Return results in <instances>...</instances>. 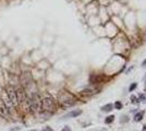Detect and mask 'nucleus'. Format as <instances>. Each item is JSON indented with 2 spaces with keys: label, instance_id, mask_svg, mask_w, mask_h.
<instances>
[{
  "label": "nucleus",
  "instance_id": "nucleus-1",
  "mask_svg": "<svg viewBox=\"0 0 146 131\" xmlns=\"http://www.w3.org/2000/svg\"><path fill=\"white\" fill-rule=\"evenodd\" d=\"M58 102L64 107H70L76 103V98L74 95H72L67 91H61L58 95Z\"/></svg>",
  "mask_w": 146,
  "mask_h": 131
},
{
  "label": "nucleus",
  "instance_id": "nucleus-2",
  "mask_svg": "<svg viewBox=\"0 0 146 131\" xmlns=\"http://www.w3.org/2000/svg\"><path fill=\"white\" fill-rule=\"evenodd\" d=\"M30 103H31V110L34 112H40L42 110V97L37 93H33L30 97Z\"/></svg>",
  "mask_w": 146,
  "mask_h": 131
},
{
  "label": "nucleus",
  "instance_id": "nucleus-3",
  "mask_svg": "<svg viewBox=\"0 0 146 131\" xmlns=\"http://www.w3.org/2000/svg\"><path fill=\"white\" fill-rule=\"evenodd\" d=\"M55 109H56V103H55L54 98L50 96H46V97L42 98V110L54 112Z\"/></svg>",
  "mask_w": 146,
  "mask_h": 131
},
{
  "label": "nucleus",
  "instance_id": "nucleus-4",
  "mask_svg": "<svg viewBox=\"0 0 146 131\" xmlns=\"http://www.w3.org/2000/svg\"><path fill=\"white\" fill-rule=\"evenodd\" d=\"M6 94H7L8 98L10 100V102H11V104H12V106H13V107H17V106H19L20 104H19V100H18L15 87H13L12 85L7 86V88H6Z\"/></svg>",
  "mask_w": 146,
  "mask_h": 131
},
{
  "label": "nucleus",
  "instance_id": "nucleus-5",
  "mask_svg": "<svg viewBox=\"0 0 146 131\" xmlns=\"http://www.w3.org/2000/svg\"><path fill=\"white\" fill-rule=\"evenodd\" d=\"M0 116L8 119L10 117V112H9V108L6 106V104L2 102V100H0Z\"/></svg>",
  "mask_w": 146,
  "mask_h": 131
},
{
  "label": "nucleus",
  "instance_id": "nucleus-6",
  "mask_svg": "<svg viewBox=\"0 0 146 131\" xmlns=\"http://www.w3.org/2000/svg\"><path fill=\"white\" fill-rule=\"evenodd\" d=\"M31 80H32V76L28 72L27 73H23L21 75V78H20V81H21V83L23 84V85H27V84L31 82Z\"/></svg>",
  "mask_w": 146,
  "mask_h": 131
},
{
  "label": "nucleus",
  "instance_id": "nucleus-7",
  "mask_svg": "<svg viewBox=\"0 0 146 131\" xmlns=\"http://www.w3.org/2000/svg\"><path fill=\"white\" fill-rule=\"evenodd\" d=\"M81 114H82V110H81V109L72 110V112H70L69 114H67L66 116L63 117V118H71V117H78V116H80Z\"/></svg>",
  "mask_w": 146,
  "mask_h": 131
},
{
  "label": "nucleus",
  "instance_id": "nucleus-8",
  "mask_svg": "<svg viewBox=\"0 0 146 131\" xmlns=\"http://www.w3.org/2000/svg\"><path fill=\"white\" fill-rule=\"evenodd\" d=\"M95 93V90L94 88H86V90H83L81 92L82 95H92V94Z\"/></svg>",
  "mask_w": 146,
  "mask_h": 131
},
{
  "label": "nucleus",
  "instance_id": "nucleus-9",
  "mask_svg": "<svg viewBox=\"0 0 146 131\" xmlns=\"http://www.w3.org/2000/svg\"><path fill=\"white\" fill-rule=\"evenodd\" d=\"M143 117H144V112H139L136 115L134 116V120L136 122H139V121H141L142 119H143Z\"/></svg>",
  "mask_w": 146,
  "mask_h": 131
},
{
  "label": "nucleus",
  "instance_id": "nucleus-10",
  "mask_svg": "<svg viewBox=\"0 0 146 131\" xmlns=\"http://www.w3.org/2000/svg\"><path fill=\"white\" fill-rule=\"evenodd\" d=\"M112 108H113L112 104H107V105H105V106L101 107V110H103V112H111Z\"/></svg>",
  "mask_w": 146,
  "mask_h": 131
},
{
  "label": "nucleus",
  "instance_id": "nucleus-11",
  "mask_svg": "<svg viewBox=\"0 0 146 131\" xmlns=\"http://www.w3.org/2000/svg\"><path fill=\"white\" fill-rule=\"evenodd\" d=\"M113 120H115V116H113V115H110V116H108L106 119H105V122H106V124H111Z\"/></svg>",
  "mask_w": 146,
  "mask_h": 131
},
{
  "label": "nucleus",
  "instance_id": "nucleus-12",
  "mask_svg": "<svg viewBox=\"0 0 146 131\" xmlns=\"http://www.w3.org/2000/svg\"><path fill=\"white\" fill-rule=\"evenodd\" d=\"M115 107H116V109H122V104H121V102H116Z\"/></svg>",
  "mask_w": 146,
  "mask_h": 131
},
{
  "label": "nucleus",
  "instance_id": "nucleus-13",
  "mask_svg": "<svg viewBox=\"0 0 146 131\" xmlns=\"http://www.w3.org/2000/svg\"><path fill=\"white\" fill-rule=\"evenodd\" d=\"M131 102H132L133 104H139V102H140V100H137V97H136V96L132 95V96H131Z\"/></svg>",
  "mask_w": 146,
  "mask_h": 131
},
{
  "label": "nucleus",
  "instance_id": "nucleus-14",
  "mask_svg": "<svg viewBox=\"0 0 146 131\" xmlns=\"http://www.w3.org/2000/svg\"><path fill=\"white\" fill-rule=\"evenodd\" d=\"M129 121V117L128 116H125V115H122V116H121V122H128Z\"/></svg>",
  "mask_w": 146,
  "mask_h": 131
},
{
  "label": "nucleus",
  "instance_id": "nucleus-15",
  "mask_svg": "<svg viewBox=\"0 0 146 131\" xmlns=\"http://www.w3.org/2000/svg\"><path fill=\"white\" fill-rule=\"evenodd\" d=\"M136 86H137V83H135V82H134V83H132L131 85H130L129 91H130V92H132L133 90H135V88H136Z\"/></svg>",
  "mask_w": 146,
  "mask_h": 131
},
{
  "label": "nucleus",
  "instance_id": "nucleus-16",
  "mask_svg": "<svg viewBox=\"0 0 146 131\" xmlns=\"http://www.w3.org/2000/svg\"><path fill=\"white\" fill-rule=\"evenodd\" d=\"M140 102H145V96L143 95V94H140Z\"/></svg>",
  "mask_w": 146,
  "mask_h": 131
},
{
  "label": "nucleus",
  "instance_id": "nucleus-17",
  "mask_svg": "<svg viewBox=\"0 0 146 131\" xmlns=\"http://www.w3.org/2000/svg\"><path fill=\"white\" fill-rule=\"evenodd\" d=\"M43 131H52V129L50 127H45V128L43 129Z\"/></svg>",
  "mask_w": 146,
  "mask_h": 131
},
{
  "label": "nucleus",
  "instance_id": "nucleus-18",
  "mask_svg": "<svg viewBox=\"0 0 146 131\" xmlns=\"http://www.w3.org/2000/svg\"><path fill=\"white\" fill-rule=\"evenodd\" d=\"M61 131H71V129L70 128H69V127H64V128L63 129H62V130Z\"/></svg>",
  "mask_w": 146,
  "mask_h": 131
},
{
  "label": "nucleus",
  "instance_id": "nucleus-19",
  "mask_svg": "<svg viewBox=\"0 0 146 131\" xmlns=\"http://www.w3.org/2000/svg\"><path fill=\"white\" fill-rule=\"evenodd\" d=\"M91 131H106L105 129H94V130H91Z\"/></svg>",
  "mask_w": 146,
  "mask_h": 131
},
{
  "label": "nucleus",
  "instance_id": "nucleus-20",
  "mask_svg": "<svg viewBox=\"0 0 146 131\" xmlns=\"http://www.w3.org/2000/svg\"><path fill=\"white\" fill-rule=\"evenodd\" d=\"M142 131H146V124H145V126L143 127V129H142Z\"/></svg>",
  "mask_w": 146,
  "mask_h": 131
},
{
  "label": "nucleus",
  "instance_id": "nucleus-21",
  "mask_svg": "<svg viewBox=\"0 0 146 131\" xmlns=\"http://www.w3.org/2000/svg\"><path fill=\"white\" fill-rule=\"evenodd\" d=\"M142 64H143V66H145V64H146V60H145V61H144V62H143V63H142Z\"/></svg>",
  "mask_w": 146,
  "mask_h": 131
},
{
  "label": "nucleus",
  "instance_id": "nucleus-22",
  "mask_svg": "<svg viewBox=\"0 0 146 131\" xmlns=\"http://www.w3.org/2000/svg\"><path fill=\"white\" fill-rule=\"evenodd\" d=\"M144 80H145V81H146V75H145V78H144Z\"/></svg>",
  "mask_w": 146,
  "mask_h": 131
},
{
  "label": "nucleus",
  "instance_id": "nucleus-23",
  "mask_svg": "<svg viewBox=\"0 0 146 131\" xmlns=\"http://www.w3.org/2000/svg\"><path fill=\"white\" fill-rule=\"evenodd\" d=\"M31 131H37V130H31Z\"/></svg>",
  "mask_w": 146,
  "mask_h": 131
}]
</instances>
